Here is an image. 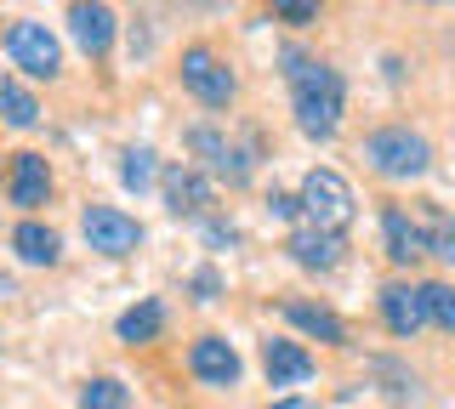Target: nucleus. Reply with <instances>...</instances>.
<instances>
[{"instance_id": "nucleus-17", "label": "nucleus", "mask_w": 455, "mask_h": 409, "mask_svg": "<svg viewBox=\"0 0 455 409\" xmlns=\"http://www.w3.org/2000/svg\"><path fill=\"white\" fill-rule=\"evenodd\" d=\"M12 250H18L23 262H35V267H52L57 262V233L40 228V222H23V228L12 233Z\"/></svg>"}, {"instance_id": "nucleus-3", "label": "nucleus", "mask_w": 455, "mask_h": 409, "mask_svg": "<svg viewBox=\"0 0 455 409\" xmlns=\"http://www.w3.org/2000/svg\"><path fill=\"white\" fill-rule=\"evenodd\" d=\"M302 210H307L313 228L347 233V222H353V188H347V177H341V171H307V182H302Z\"/></svg>"}, {"instance_id": "nucleus-2", "label": "nucleus", "mask_w": 455, "mask_h": 409, "mask_svg": "<svg viewBox=\"0 0 455 409\" xmlns=\"http://www.w3.org/2000/svg\"><path fill=\"white\" fill-rule=\"evenodd\" d=\"M364 160H370V171H381L393 182H410V177H427L433 148H427V137H416L410 125H381V131L364 137Z\"/></svg>"}, {"instance_id": "nucleus-1", "label": "nucleus", "mask_w": 455, "mask_h": 409, "mask_svg": "<svg viewBox=\"0 0 455 409\" xmlns=\"http://www.w3.org/2000/svg\"><path fill=\"white\" fill-rule=\"evenodd\" d=\"M284 80H291V97H296V125L307 137H336L341 125V75L319 58H302V51H284Z\"/></svg>"}, {"instance_id": "nucleus-12", "label": "nucleus", "mask_w": 455, "mask_h": 409, "mask_svg": "<svg viewBox=\"0 0 455 409\" xmlns=\"http://www.w3.org/2000/svg\"><path fill=\"white\" fill-rule=\"evenodd\" d=\"M262 370H267V381H274V387H302V381L313 375V352L296 347V342H267Z\"/></svg>"}, {"instance_id": "nucleus-15", "label": "nucleus", "mask_w": 455, "mask_h": 409, "mask_svg": "<svg viewBox=\"0 0 455 409\" xmlns=\"http://www.w3.org/2000/svg\"><path fill=\"white\" fill-rule=\"evenodd\" d=\"M381 228H387V256H393V262H421L427 250H433V245H427V228H416V222H410L398 205H387Z\"/></svg>"}, {"instance_id": "nucleus-16", "label": "nucleus", "mask_w": 455, "mask_h": 409, "mask_svg": "<svg viewBox=\"0 0 455 409\" xmlns=\"http://www.w3.org/2000/svg\"><path fill=\"white\" fill-rule=\"evenodd\" d=\"M284 319H291V324H302V330L307 335H319V342H347V324H341L336 313H331V307H307V302H291V307H284Z\"/></svg>"}, {"instance_id": "nucleus-6", "label": "nucleus", "mask_w": 455, "mask_h": 409, "mask_svg": "<svg viewBox=\"0 0 455 409\" xmlns=\"http://www.w3.org/2000/svg\"><path fill=\"white\" fill-rule=\"evenodd\" d=\"M85 239H92V250H103V256H132V250L142 245V228L125 210H114V205H92L85 210Z\"/></svg>"}, {"instance_id": "nucleus-10", "label": "nucleus", "mask_w": 455, "mask_h": 409, "mask_svg": "<svg viewBox=\"0 0 455 409\" xmlns=\"http://www.w3.org/2000/svg\"><path fill=\"white\" fill-rule=\"evenodd\" d=\"M160 188H165V205L177 210V216H199V210L211 205V182L199 171H188V165H171L160 177Z\"/></svg>"}, {"instance_id": "nucleus-11", "label": "nucleus", "mask_w": 455, "mask_h": 409, "mask_svg": "<svg viewBox=\"0 0 455 409\" xmlns=\"http://www.w3.org/2000/svg\"><path fill=\"white\" fill-rule=\"evenodd\" d=\"M381 319H387L393 335H416L427 324V295L410 290V285H387L381 290Z\"/></svg>"}, {"instance_id": "nucleus-13", "label": "nucleus", "mask_w": 455, "mask_h": 409, "mask_svg": "<svg viewBox=\"0 0 455 409\" xmlns=\"http://www.w3.org/2000/svg\"><path fill=\"white\" fill-rule=\"evenodd\" d=\"M68 29H75L85 58H103L114 40V12L108 6H68Z\"/></svg>"}, {"instance_id": "nucleus-24", "label": "nucleus", "mask_w": 455, "mask_h": 409, "mask_svg": "<svg viewBox=\"0 0 455 409\" xmlns=\"http://www.w3.org/2000/svg\"><path fill=\"white\" fill-rule=\"evenodd\" d=\"M274 18H284V23H313L319 12H313V6H302V0H284V6H274Z\"/></svg>"}, {"instance_id": "nucleus-7", "label": "nucleus", "mask_w": 455, "mask_h": 409, "mask_svg": "<svg viewBox=\"0 0 455 409\" xmlns=\"http://www.w3.org/2000/svg\"><path fill=\"white\" fill-rule=\"evenodd\" d=\"M188 148L211 165V171H222V177H234V182L251 177V148L228 143L222 131H211V125H194V131H188Z\"/></svg>"}, {"instance_id": "nucleus-9", "label": "nucleus", "mask_w": 455, "mask_h": 409, "mask_svg": "<svg viewBox=\"0 0 455 409\" xmlns=\"http://www.w3.org/2000/svg\"><path fill=\"white\" fill-rule=\"evenodd\" d=\"M6 193H12V205H23V210L46 205V193H52L46 160H40V153H12V177H6Z\"/></svg>"}, {"instance_id": "nucleus-20", "label": "nucleus", "mask_w": 455, "mask_h": 409, "mask_svg": "<svg viewBox=\"0 0 455 409\" xmlns=\"http://www.w3.org/2000/svg\"><path fill=\"white\" fill-rule=\"evenodd\" d=\"M427 295V319L438 324V330H455V290L450 285H421Z\"/></svg>"}, {"instance_id": "nucleus-19", "label": "nucleus", "mask_w": 455, "mask_h": 409, "mask_svg": "<svg viewBox=\"0 0 455 409\" xmlns=\"http://www.w3.org/2000/svg\"><path fill=\"white\" fill-rule=\"evenodd\" d=\"M0 114H6V125H18V131H28V125L40 120V108H35V97H28L18 80H6L0 75Z\"/></svg>"}, {"instance_id": "nucleus-8", "label": "nucleus", "mask_w": 455, "mask_h": 409, "mask_svg": "<svg viewBox=\"0 0 455 409\" xmlns=\"http://www.w3.org/2000/svg\"><path fill=\"white\" fill-rule=\"evenodd\" d=\"M188 370L205 381V387H234L239 381V352L222 342V335H199L188 347Z\"/></svg>"}, {"instance_id": "nucleus-4", "label": "nucleus", "mask_w": 455, "mask_h": 409, "mask_svg": "<svg viewBox=\"0 0 455 409\" xmlns=\"http://www.w3.org/2000/svg\"><path fill=\"white\" fill-rule=\"evenodd\" d=\"M182 86H188L205 108H228L234 91H239L234 75H228V63L211 46H188V51H182Z\"/></svg>"}, {"instance_id": "nucleus-26", "label": "nucleus", "mask_w": 455, "mask_h": 409, "mask_svg": "<svg viewBox=\"0 0 455 409\" xmlns=\"http://www.w3.org/2000/svg\"><path fill=\"white\" fill-rule=\"evenodd\" d=\"M194 290H199V302H211V290H217V273H199Z\"/></svg>"}, {"instance_id": "nucleus-5", "label": "nucleus", "mask_w": 455, "mask_h": 409, "mask_svg": "<svg viewBox=\"0 0 455 409\" xmlns=\"http://www.w3.org/2000/svg\"><path fill=\"white\" fill-rule=\"evenodd\" d=\"M6 58L23 68V75H35V80H52L57 68H63V51H57V40L46 23H12L6 29Z\"/></svg>"}, {"instance_id": "nucleus-18", "label": "nucleus", "mask_w": 455, "mask_h": 409, "mask_svg": "<svg viewBox=\"0 0 455 409\" xmlns=\"http://www.w3.org/2000/svg\"><path fill=\"white\" fill-rule=\"evenodd\" d=\"M160 324H165V307L160 302H137L132 313H120V342H154L160 335Z\"/></svg>"}, {"instance_id": "nucleus-14", "label": "nucleus", "mask_w": 455, "mask_h": 409, "mask_svg": "<svg viewBox=\"0 0 455 409\" xmlns=\"http://www.w3.org/2000/svg\"><path fill=\"white\" fill-rule=\"evenodd\" d=\"M341 250H347V239L341 233H324V228H296L291 233V256L302 262V267H336L341 262Z\"/></svg>"}, {"instance_id": "nucleus-21", "label": "nucleus", "mask_w": 455, "mask_h": 409, "mask_svg": "<svg viewBox=\"0 0 455 409\" xmlns=\"http://www.w3.org/2000/svg\"><path fill=\"white\" fill-rule=\"evenodd\" d=\"M120 182H125V188H148V182H154V153L148 148H125V165H120Z\"/></svg>"}, {"instance_id": "nucleus-25", "label": "nucleus", "mask_w": 455, "mask_h": 409, "mask_svg": "<svg viewBox=\"0 0 455 409\" xmlns=\"http://www.w3.org/2000/svg\"><path fill=\"white\" fill-rule=\"evenodd\" d=\"M267 205H274V216H296V210H302V200H291V193H274Z\"/></svg>"}, {"instance_id": "nucleus-23", "label": "nucleus", "mask_w": 455, "mask_h": 409, "mask_svg": "<svg viewBox=\"0 0 455 409\" xmlns=\"http://www.w3.org/2000/svg\"><path fill=\"white\" fill-rule=\"evenodd\" d=\"M427 245H433V256L455 262V216H433V233H427Z\"/></svg>"}, {"instance_id": "nucleus-27", "label": "nucleus", "mask_w": 455, "mask_h": 409, "mask_svg": "<svg viewBox=\"0 0 455 409\" xmlns=\"http://www.w3.org/2000/svg\"><path fill=\"white\" fill-rule=\"evenodd\" d=\"M267 409H313L307 398H279V404H267Z\"/></svg>"}, {"instance_id": "nucleus-22", "label": "nucleus", "mask_w": 455, "mask_h": 409, "mask_svg": "<svg viewBox=\"0 0 455 409\" xmlns=\"http://www.w3.org/2000/svg\"><path fill=\"white\" fill-rule=\"evenodd\" d=\"M80 409H125V387H120V381H92V387H85L80 392Z\"/></svg>"}]
</instances>
